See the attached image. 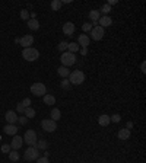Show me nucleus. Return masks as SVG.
Returning <instances> with one entry per match:
<instances>
[{
  "label": "nucleus",
  "mask_w": 146,
  "mask_h": 163,
  "mask_svg": "<svg viewBox=\"0 0 146 163\" xmlns=\"http://www.w3.org/2000/svg\"><path fill=\"white\" fill-rule=\"evenodd\" d=\"M85 82V73L82 70H75L69 74V83L70 85H82Z\"/></svg>",
  "instance_id": "obj_1"
},
{
  "label": "nucleus",
  "mask_w": 146,
  "mask_h": 163,
  "mask_svg": "<svg viewBox=\"0 0 146 163\" xmlns=\"http://www.w3.org/2000/svg\"><path fill=\"white\" fill-rule=\"evenodd\" d=\"M22 57H24L26 61H35V60H38V57H39V51L38 50H35V48H32V47L24 48Z\"/></svg>",
  "instance_id": "obj_2"
},
{
  "label": "nucleus",
  "mask_w": 146,
  "mask_h": 163,
  "mask_svg": "<svg viewBox=\"0 0 146 163\" xmlns=\"http://www.w3.org/2000/svg\"><path fill=\"white\" fill-rule=\"evenodd\" d=\"M24 139V143H26L29 147H35V144H37V133H35L34 130H26L25 131V135L22 137Z\"/></svg>",
  "instance_id": "obj_3"
},
{
  "label": "nucleus",
  "mask_w": 146,
  "mask_h": 163,
  "mask_svg": "<svg viewBox=\"0 0 146 163\" xmlns=\"http://www.w3.org/2000/svg\"><path fill=\"white\" fill-rule=\"evenodd\" d=\"M60 60H62V64H63L64 67H70V66H73V64L76 63V55H75L73 53L64 51V53H62Z\"/></svg>",
  "instance_id": "obj_4"
},
{
  "label": "nucleus",
  "mask_w": 146,
  "mask_h": 163,
  "mask_svg": "<svg viewBox=\"0 0 146 163\" xmlns=\"http://www.w3.org/2000/svg\"><path fill=\"white\" fill-rule=\"evenodd\" d=\"M39 157V150L35 149V147H28L24 153V159L26 162H34Z\"/></svg>",
  "instance_id": "obj_5"
},
{
  "label": "nucleus",
  "mask_w": 146,
  "mask_h": 163,
  "mask_svg": "<svg viewBox=\"0 0 146 163\" xmlns=\"http://www.w3.org/2000/svg\"><path fill=\"white\" fill-rule=\"evenodd\" d=\"M31 92H32L34 96H44L45 92H47V87H45V85L41 83V82H35L34 85L31 86Z\"/></svg>",
  "instance_id": "obj_6"
},
{
  "label": "nucleus",
  "mask_w": 146,
  "mask_h": 163,
  "mask_svg": "<svg viewBox=\"0 0 146 163\" xmlns=\"http://www.w3.org/2000/svg\"><path fill=\"white\" fill-rule=\"evenodd\" d=\"M104 35H105L104 28H101L99 25H97V26H94V28L91 29V38H92L94 41H101V39L104 38Z\"/></svg>",
  "instance_id": "obj_7"
},
{
  "label": "nucleus",
  "mask_w": 146,
  "mask_h": 163,
  "mask_svg": "<svg viewBox=\"0 0 146 163\" xmlns=\"http://www.w3.org/2000/svg\"><path fill=\"white\" fill-rule=\"evenodd\" d=\"M41 127H43L44 131L47 133H54L57 130V122L53 120H43L41 121Z\"/></svg>",
  "instance_id": "obj_8"
},
{
  "label": "nucleus",
  "mask_w": 146,
  "mask_h": 163,
  "mask_svg": "<svg viewBox=\"0 0 146 163\" xmlns=\"http://www.w3.org/2000/svg\"><path fill=\"white\" fill-rule=\"evenodd\" d=\"M22 144H24V139L19 137V135H13V139L10 141V147L12 150H19L22 147Z\"/></svg>",
  "instance_id": "obj_9"
},
{
  "label": "nucleus",
  "mask_w": 146,
  "mask_h": 163,
  "mask_svg": "<svg viewBox=\"0 0 146 163\" xmlns=\"http://www.w3.org/2000/svg\"><path fill=\"white\" fill-rule=\"evenodd\" d=\"M21 45L22 47H25V48H28V47H31L32 45V42H34V37L32 35H24L22 38H21Z\"/></svg>",
  "instance_id": "obj_10"
},
{
  "label": "nucleus",
  "mask_w": 146,
  "mask_h": 163,
  "mask_svg": "<svg viewBox=\"0 0 146 163\" xmlns=\"http://www.w3.org/2000/svg\"><path fill=\"white\" fill-rule=\"evenodd\" d=\"M5 118L7 121V124H15V122H18V115H16V112L15 111H7L5 114Z\"/></svg>",
  "instance_id": "obj_11"
},
{
  "label": "nucleus",
  "mask_w": 146,
  "mask_h": 163,
  "mask_svg": "<svg viewBox=\"0 0 146 163\" xmlns=\"http://www.w3.org/2000/svg\"><path fill=\"white\" fill-rule=\"evenodd\" d=\"M97 24H99L101 28H107V26H111L112 25V19L110 18V16H101V18L98 19Z\"/></svg>",
  "instance_id": "obj_12"
},
{
  "label": "nucleus",
  "mask_w": 146,
  "mask_h": 163,
  "mask_svg": "<svg viewBox=\"0 0 146 163\" xmlns=\"http://www.w3.org/2000/svg\"><path fill=\"white\" fill-rule=\"evenodd\" d=\"M3 131H5L7 135H16V133H18V127L15 124H6L5 127H3Z\"/></svg>",
  "instance_id": "obj_13"
},
{
  "label": "nucleus",
  "mask_w": 146,
  "mask_h": 163,
  "mask_svg": "<svg viewBox=\"0 0 146 163\" xmlns=\"http://www.w3.org/2000/svg\"><path fill=\"white\" fill-rule=\"evenodd\" d=\"M73 32H75V24H72V22H66V24L63 25V34L70 37V35H73Z\"/></svg>",
  "instance_id": "obj_14"
},
{
  "label": "nucleus",
  "mask_w": 146,
  "mask_h": 163,
  "mask_svg": "<svg viewBox=\"0 0 146 163\" xmlns=\"http://www.w3.org/2000/svg\"><path fill=\"white\" fill-rule=\"evenodd\" d=\"M78 45H80V47H83V48H86L88 45H89V42H91V38L88 37V35H85V34H82V35H79V39H78Z\"/></svg>",
  "instance_id": "obj_15"
},
{
  "label": "nucleus",
  "mask_w": 146,
  "mask_h": 163,
  "mask_svg": "<svg viewBox=\"0 0 146 163\" xmlns=\"http://www.w3.org/2000/svg\"><path fill=\"white\" fill-rule=\"evenodd\" d=\"M117 135H118V139L120 140H129L130 139V130L120 128L118 130V133H117Z\"/></svg>",
  "instance_id": "obj_16"
},
{
  "label": "nucleus",
  "mask_w": 146,
  "mask_h": 163,
  "mask_svg": "<svg viewBox=\"0 0 146 163\" xmlns=\"http://www.w3.org/2000/svg\"><path fill=\"white\" fill-rule=\"evenodd\" d=\"M110 122H111V120H110V117L105 115V114H102V115L98 117V124L101 125V127H107V125H110Z\"/></svg>",
  "instance_id": "obj_17"
},
{
  "label": "nucleus",
  "mask_w": 146,
  "mask_h": 163,
  "mask_svg": "<svg viewBox=\"0 0 146 163\" xmlns=\"http://www.w3.org/2000/svg\"><path fill=\"white\" fill-rule=\"evenodd\" d=\"M28 22V28L31 29V31H38L39 29V22L37 19H29L26 20Z\"/></svg>",
  "instance_id": "obj_18"
},
{
  "label": "nucleus",
  "mask_w": 146,
  "mask_h": 163,
  "mask_svg": "<svg viewBox=\"0 0 146 163\" xmlns=\"http://www.w3.org/2000/svg\"><path fill=\"white\" fill-rule=\"evenodd\" d=\"M50 120H53V121H56L57 122L60 118H62V112H60V109H57V108H54V109H51V114H50Z\"/></svg>",
  "instance_id": "obj_19"
},
{
  "label": "nucleus",
  "mask_w": 146,
  "mask_h": 163,
  "mask_svg": "<svg viewBox=\"0 0 146 163\" xmlns=\"http://www.w3.org/2000/svg\"><path fill=\"white\" fill-rule=\"evenodd\" d=\"M89 18H91V20H92L94 24H97L98 19L101 18V13H99V10H91V12H89Z\"/></svg>",
  "instance_id": "obj_20"
},
{
  "label": "nucleus",
  "mask_w": 146,
  "mask_h": 163,
  "mask_svg": "<svg viewBox=\"0 0 146 163\" xmlns=\"http://www.w3.org/2000/svg\"><path fill=\"white\" fill-rule=\"evenodd\" d=\"M43 98H44V104H45V105H54V104H56V98H54L53 95H47V93H45Z\"/></svg>",
  "instance_id": "obj_21"
},
{
  "label": "nucleus",
  "mask_w": 146,
  "mask_h": 163,
  "mask_svg": "<svg viewBox=\"0 0 146 163\" xmlns=\"http://www.w3.org/2000/svg\"><path fill=\"white\" fill-rule=\"evenodd\" d=\"M57 73H58V76L64 77V79H67V76L70 74V72H69V68H67V67H64V66H62V67H58V68H57Z\"/></svg>",
  "instance_id": "obj_22"
},
{
  "label": "nucleus",
  "mask_w": 146,
  "mask_h": 163,
  "mask_svg": "<svg viewBox=\"0 0 146 163\" xmlns=\"http://www.w3.org/2000/svg\"><path fill=\"white\" fill-rule=\"evenodd\" d=\"M47 147H48V144H47V141H45V140H37L35 149H38V150H45Z\"/></svg>",
  "instance_id": "obj_23"
},
{
  "label": "nucleus",
  "mask_w": 146,
  "mask_h": 163,
  "mask_svg": "<svg viewBox=\"0 0 146 163\" xmlns=\"http://www.w3.org/2000/svg\"><path fill=\"white\" fill-rule=\"evenodd\" d=\"M24 114H25V117H26V118H34L35 117V109L34 108H31V106H29V108H25V111H24Z\"/></svg>",
  "instance_id": "obj_24"
},
{
  "label": "nucleus",
  "mask_w": 146,
  "mask_h": 163,
  "mask_svg": "<svg viewBox=\"0 0 146 163\" xmlns=\"http://www.w3.org/2000/svg\"><path fill=\"white\" fill-rule=\"evenodd\" d=\"M67 51L69 53H76V51H79V45H78V42H70V44H67Z\"/></svg>",
  "instance_id": "obj_25"
},
{
  "label": "nucleus",
  "mask_w": 146,
  "mask_h": 163,
  "mask_svg": "<svg viewBox=\"0 0 146 163\" xmlns=\"http://www.w3.org/2000/svg\"><path fill=\"white\" fill-rule=\"evenodd\" d=\"M51 9L54 10V12H57L58 9H60V7H62V6H63V3H62V2H60V0H53V2H51Z\"/></svg>",
  "instance_id": "obj_26"
},
{
  "label": "nucleus",
  "mask_w": 146,
  "mask_h": 163,
  "mask_svg": "<svg viewBox=\"0 0 146 163\" xmlns=\"http://www.w3.org/2000/svg\"><path fill=\"white\" fill-rule=\"evenodd\" d=\"M9 160L10 162H18V160H19V153H18V152H10L9 153Z\"/></svg>",
  "instance_id": "obj_27"
},
{
  "label": "nucleus",
  "mask_w": 146,
  "mask_h": 163,
  "mask_svg": "<svg viewBox=\"0 0 146 163\" xmlns=\"http://www.w3.org/2000/svg\"><path fill=\"white\" fill-rule=\"evenodd\" d=\"M111 12V6H108V5H104L101 7V10H99V13H104V16H107V13H110Z\"/></svg>",
  "instance_id": "obj_28"
},
{
  "label": "nucleus",
  "mask_w": 146,
  "mask_h": 163,
  "mask_svg": "<svg viewBox=\"0 0 146 163\" xmlns=\"http://www.w3.org/2000/svg\"><path fill=\"white\" fill-rule=\"evenodd\" d=\"M57 50H58V51H62V53H64V51H67V42H66V41H62V42L58 44Z\"/></svg>",
  "instance_id": "obj_29"
},
{
  "label": "nucleus",
  "mask_w": 146,
  "mask_h": 163,
  "mask_svg": "<svg viewBox=\"0 0 146 163\" xmlns=\"http://www.w3.org/2000/svg\"><path fill=\"white\" fill-rule=\"evenodd\" d=\"M21 18H22V19L24 20H29V12L28 10H21Z\"/></svg>",
  "instance_id": "obj_30"
},
{
  "label": "nucleus",
  "mask_w": 146,
  "mask_h": 163,
  "mask_svg": "<svg viewBox=\"0 0 146 163\" xmlns=\"http://www.w3.org/2000/svg\"><path fill=\"white\" fill-rule=\"evenodd\" d=\"M10 150H12L10 144H2V152L3 153H10Z\"/></svg>",
  "instance_id": "obj_31"
},
{
  "label": "nucleus",
  "mask_w": 146,
  "mask_h": 163,
  "mask_svg": "<svg viewBox=\"0 0 146 163\" xmlns=\"http://www.w3.org/2000/svg\"><path fill=\"white\" fill-rule=\"evenodd\" d=\"M60 86H62V89H69V87H70V83H69L67 79H64V80H62Z\"/></svg>",
  "instance_id": "obj_32"
},
{
  "label": "nucleus",
  "mask_w": 146,
  "mask_h": 163,
  "mask_svg": "<svg viewBox=\"0 0 146 163\" xmlns=\"http://www.w3.org/2000/svg\"><path fill=\"white\" fill-rule=\"evenodd\" d=\"M92 28H94V26H92V24H83V25H82L83 32H89V31H91Z\"/></svg>",
  "instance_id": "obj_33"
},
{
  "label": "nucleus",
  "mask_w": 146,
  "mask_h": 163,
  "mask_svg": "<svg viewBox=\"0 0 146 163\" xmlns=\"http://www.w3.org/2000/svg\"><path fill=\"white\" fill-rule=\"evenodd\" d=\"M21 104H22V106H24V108H29V105H31V99H29V98H25V99L21 102Z\"/></svg>",
  "instance_id": "obj_34"
},
{
  "label": "nucleus",
  "mask_w": 146,
  "mask_h": 163,
  "mask_svg": "<svg viewBox=\"0 0 146 163\" xmlns=\"http://www.w3.org/2000/svg\"><path fill=\"white\" fill-rule=\"evenodd\" d=\"M110 120H111L112 122H120V121H121V117L118 115V114H116V115H112V117H110Z\"/></svg>",
  "instance_id": "obj_35"
},
{
  "label": "nucleus",
  "mask_w": 146,
  "mask_h": 163,
  "mask_svg": "<svg viewBox=\"0 0 146 163\" xmlns=\"http://www.w3.org/2000/svg\"><path fill=\"white\" fill-rule=\"evenodd\" d=\"M35 162H37V163H50L48 162V157H45V156H44V157H38Z\"/></svg>",
  "instance_id": "obj_36"
},
{
  "label": "nucleus",
  "mask_w": 146,
  "mask_h": 163,
  "mask_svg": "<svg viewBox=\"0 0 146 163\" xmlns=\"http://www.w3.org/2000/svg\"><path fill=\"white\" fill-rule=\"evenodd\" d=\"M18 121H19L22 125H25L26 122H28V118H26V117H18Z\"/></svg>",
  "instance_id": "obj_37"
},
{
  "label": "nucleus",
  "mask_w": 146,
  "mask_h": 163,
  "mask_svg": "<svg viewBox=\"0 0 146 163\" xmlns=\"http://www.w3.org/2000/svg\"><path fill=\"white\" fill-rule=\"evenodd\" d=\"M16 111H18V112H21V114H24V111H25V108L24 106H22V104H18V105H16Z\"/></svg>",
  "instance_id": "obj_38"
},
{
  "label": "nucleus",
  "mask_w": 146,
  "mask_h": 163,
  "mask_svg": "<svg viewBox=\"0 0 146 163\" xmlns=\"http://www.w3.org/2000/svg\"><path fill=\"white\" fill-rule=\"evenodd\" d=\"M140 68H142V72H143V73H146V64H145V63H142V64H140Z\"/></svg>",
  "instance_id": "obj_39"
},
{
  "label": "nucleus",
  "mask_w": 146,
  "mask_h": 163,
  "mask_svg": "<svg viewBox=\"0 0 146 163\" xmlns=\"http://www.w3.org/2000/svg\"><path fill=\"white\" fill-rule=\"evenodd\" d=\"M116 3H117V0H110L107 5H108V6H111V5H116Z\"/></svg>",
  "instance_id": "obj_40"
},
{
  "label": "nucleus",
  "mask_w": 146,
  "mask_h": 163,
  "mask_svg": "<svg viewBox=\"0 0 146 163\" xmlns=\"http://www.w3.org/2000/svg\"><path fill=\"white\" fill-rule=\"evenodd\" d=\"M131 127H133V122H131V121H129V122H127V130H130Z\"/></svg>",
  "instance_id": "obj_41"
},
{
  "label": "nucleus",
  "mask_w": 146,
  "mask_h": 163,
  "mask_svg": "<svg viewBox=\"0 0 146 163\" xmlns=\"http://www.w3.org/2000/svg\"><path fill=\"white\" fill-rule=\"evenodd\" d=\"M80 163H85V162H80Z\"/></svg>",
  "instance_id": "obj_42"
}]
</instances>
